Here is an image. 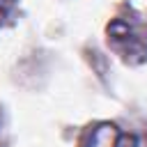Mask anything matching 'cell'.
Segmentation results:
<instances>
[{
  "label": "cell",
  "mask_w": 147,
  "mask_h": 147,
  "mask_svg": "<svg viewBox=\"0 0 147 147\" xmlns=\"http://www.w3.org/2000/svg\"><path fill=\"white\" fill-rule=\"evenodd\" d=\"M83 147H119V133L113 124H99L87 133Z\"/></svg>",
  "instance_id": "7a4b0ae2"
},
{
  "label": "cell",
  "mask_w": 147,
  "mask_h": 147,
  "mask_svg": "<svg viewBox=\"0 0 147 147\" xmlns=\"http://www.w3.org/2000/svg\"><path fill=\"white\" fill-rule=\"evenodd\" d=\"M11 5H14V0H0V21H2V18L9 14Z\"/></svg>",
  "instance_id": "3957f363"
},
{
  "label": "cell",
  "mask_w": 147,
  "mask_h": 147,
  "mask_svg": "<svg viewBox=\"0 0 147 147\" xmlns=\"http://www.w3.org/2000/svg\"><path fill=\"white\" fill-rule=\"evenodd\" d=\"M0 131H2V115H0Z\"/></svg>",
  "instance_id": "277c9868"
},
{
  "label": "cell",
  "mask_w": 147,
  "mask_h": 147,
  "mask_svg": "<svg viewBox=\"0 0 147 147\" xmlns=\"http://www.w3.org/2000/svg\"><path fill=\"white\" fill-rule=\"evenodd\" d=\"M108 34H110V41L115 48H119L124 55H138L142 57L145 51H147V37L145 32L131 23V21H124V18H117L108 25Z\"/></svg>",
  "instance_id": "6da1fadb"
}]
</instances>
